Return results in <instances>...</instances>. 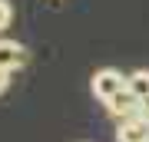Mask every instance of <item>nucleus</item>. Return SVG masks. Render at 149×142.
<instances>
[{
	"mask_svg": "<svg viewBox=\"0 0 149 142\" xmlns=\"http://www.w3.org/2000/svg\"><path fill=\"white\" fill-rule=\"evenodd\" d=\"M123 86H126V76H123L119 69H113V66L96 69V73H93V79H90V89H93V96H96L100 103H106L109 96H116Z\"/></svg>",
	"mask_w": 149,
	"mask_h": 142,
	"instance_id": "f257e3e1",
	"label": "nucleus"
},
{
	"mask_svg": "<svg viewBox=\"0 0 149 142\" xmlns=\"http://www.w3.org/2000/svg\"><path fill=\"white\" fill-rule=\"evenodd\" d=\"M106 112H109V116L116 119V122L129 119V116H139V99H136V96L126 89V86H123L116 96H109V99H106Z\"/></svg>",
	"mask_w": 149,
	"mask_h": 142,
	"instance_id": "f03ea898",
	"label": "nucleus"
},
{
	"mask_svg": "<svg viewBox=\"0 0 149 142\" xmlns=\"http://www.w3.org/2000/svg\"><path fill=\"white\" fill-rule=\"evenodd\" d=\"M116 142H149V122L143 116H129L116 126Z\"/></svg>",
	"mask_w": 149,
	"mask_h": 142,
	"instance_id": "7ed1b4c3",
	"label": "nucleus"
},
{
	"mask_svg": "<svg viewBox=\"0 0 149 142\" xmlns=\"http://www.w3.org/2000/svg\"><path fill=\"white\" fill-rule=\"evenodd\" d=\"M0 66L10 69V73L27 66V46L17 43V40H0Z\"/></svg>",
	"mask_w": 149,
	"mask_h": 142,
	"instance_id": "20e7f679",
	"label": "nucleus"
},
{
	"mask_svg": "<svg viewBox=\"0 0 149 142\" xmlns=\"http://www.w3.org/2000/svg\"><path fill=\"white\" fill-rule=\"evenodd\" d=\"M126 89L136 99H149V69H133L126 76Z\"/></svg>",
	"mask_w": 149,
	"mask_h": 142,
	"instance_id": "39448f33",
	"label": "nucleus"
},
{
	"mask_svg": "<svg viewBox=\"0 0 149 142\" xmlns=\"http://www.w3.org/2000/svg\"><path fill=\"white\" fill-rule=\"evenodd\" d=\"M10 23H13V7H10V0H0V33Z\"/></svg>",
	"mask_w": 149,
	"mask_h": 142,
	"instance_id": "423d86ee",
	"label": "nucleus"
},
{
	"mask_svg": "<svg viewBox=\"0 0 149 142\" xmlns=\"http://www.w3.org/2000/svg\"><path fill=\"white\" fill-rule=\"evenodd\" d=\"M7 86H10V69L0 66V93H7Z\"/></svg>",
	"mask_w": 149,
	"mask_h": 142,
	"instance_id": "0eeeda50",
	"label": "nucleus"
},
{
	"mask_svg": "<svg viewBox=\"0 0 149 142\" xmlns=\"http://www.w3.org/2000/svg\"><path fill=\"white\" fill-rule=\"evenodd\" d=\"M139 116L149 122V99H139Z\"/></svg>",
	"mask_w": 149,
	"mask_h": 142,
	"instance_id": "6e6552de",
	"label": "nucleus"
}]
</instances>
